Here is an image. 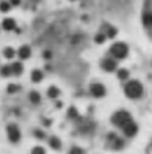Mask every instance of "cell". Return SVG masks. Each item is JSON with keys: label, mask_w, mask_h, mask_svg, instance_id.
<instances>
[{"label": "cell", "mask_w": 152, "mask_h": 154, "mask_svg": "<svg viewBox=\"0 0 152 154\" xmlns=\"http://www.w3.org/2000/svg\"><path fill=\"white\" fill-rule=\"evenodd\" d=\"M43 57H45V58H51V51H50V50H46V51L43 53Z\"/></svg>", "instance_id": "83f0119b"}, {"label": "cell", "mask_w": 152, "mask_h": 154, "mask_svg": "<svg viewBox=\"0 0 152 154\" xmlns=\"http://www.w3.org/2000/svg\"><path fill=\"white\" fill-rule=\"evenodd\" d=\"M4 55H5V58H13L15 50H13L12 48H5L4 49Z\"/></svg>", "instance_id": "ffe728a7"}, {"label": "cell", "mask_w": 152, "mask_h": 154, "mask_svg": "<svg viewBox=\"0 0 152 154\" xmlns=\"http://www.w3.org/2000/svg\"><path fill=\"white\" fill-rule=\"evenodd\" d=\"M123 132H125L126 136H129V137H133V136H135L136 132H138V125L134 121H131L130 124H127L126 127L123 128Z\"/></svg>", "instance_id": "8992f818"}, {"label": "cell", "mask_w": 152, "mask_h": 154, "mask_svg": "<svg viewBox=\"0 0 152 154\" xmlns=\"http://www.w3.org/2000/svg\"><path fill=\"white\" fill-rule=\"evenodd\" d=\"M77 111L75 109V108H70V109H68V116H70L71 119H76L77 117Z\"/></svg>", "instance_id": "cb8c5ba5"}, {"label": "cell", "mask_w": 152, "mask_h": 154, "mask_svg": "<svg viewBox=\"0 0 152 154\" xmlns=\"http://www.w3.org/2000/svg\"><path fill=\"white\" fill-rule=\"evenodd\" d=\"M70 154H84V150L80 149V148H77V146H74V148L71 149Z\"/></svg>", "instance_id": "d4e9b609"}, {"label": "cell", "mask_w": 152, "mask_h": 154, "mask_svg": "<svg viewBox=\"0 0 152 154\" xmlns=\"http://www.w3.org/2000/svg\"><path fill=\"white\" fill-rule=\"evenodd\" d=\"M29 97H30V101L34 103V104H38L41 101V96H39V94H38L37 91H32V92H30V95H29Z\"/></svg>", "instance_id": "2e32d148"}, {"label": "cell", "mask_w": 152, "mask_h": 154, "mask_svg": "<svg viewBox=\"0 0 152 154\" xmlns=\"http://www.w3.org/2000/svg\"><path fill=\"white\" fill-rule=\"evenodd\" d=\"M0 11L1 12H8L9 11V3H7V2L0 3Z\"/></svg>", "instance_id": "7402d4cb"}, {"label": "cell", "mask_w": 152, "mask_h": 154, "mask_svg": "<svg viewBox=\"0 0 152 154\" xmlns=\"http://www.w3.org/2000/svg\"><path fill=\"white\" fill-rule=\"evenodd\" d=\"M15 26H16V23L12 19H5L3 21V28L5 30H12V29H15Z\"/></svg>", "instance_id": "8fae6325"}, {"label": "cell", "mask_w": 152, "mask_h": 154, "mask_svg": "<svg viewBox=\"0 0 152 154\" xmlns=\"http://www.w3.org/2000/svg\"><path fill=\"white\" fill-rule=\"evenodd\" d=\"M105 28H106L105 36H108L109 38L115 37V34H117V29H115V28H113V26H110V25H105Z\"/></svg>", "instance_id": "e0dca14e"}, {"label": "cell", "mask_w": 152, "mask_h": 154, "mask_svg": "<svg viewBox=\"0 0 152 154\" xmlns=\"http://www.w3.org/2000/svg\"><path fill=\"white\" fill-rule=\"evenodd\" d=\"M17 90H19V87H17V86H15V85H9V86H8V92H9V94H12V92H16Z\"/></svg>", "instance_id": "4316f807"}, {"label": "cell", "mask_w": 152, "mask_h": 154, "mask_svg": "<svg viewBox=\"0 0 152 154\" xmlns=\"http://www.w3.org/2000/svg\"><path fill=\"white\" fill-rule=\"evenodd\" d=\"M32 154H46V152H45L43 148H41V146H36V148L32 150Z\"/></svg>", "instance_id": "603a6c76"}, {"label": "cell", "mask_w": 152, "mask_h": 154, "mask_svg": "<svg viewBox=\"0 0 152 154\" xmlns=\"http://www.w3.org/2000/svg\"><path fill=\"white\" fill-rule=\"evenodd\" d=\"M7 133H8V138L9 141L12 142H17L21 137V133H20V129L17 128V125L15 124H9L8 128H7Z\"/></svg>", "instance_id": "277c9868"}, {"label": "cell", "mask_w": 152, "mask_h": 154, "mask_svg": "<svg viewBox=\"0 0 152 154\" xmlns=\"http://www.w3.org/2000/svg\"><path fill=\"white\" fill-rule=\"evenodd\" d=\"M143 24L146 26H152V11H146L142 16Z\"/></svg>", "instance_id": "9c48e42d"}, {"label": "cell", "mask_w": 152, "mask_h": 154, "mask_svg": "<svg viewBox=\"0 0 152 154\" xmlns=\"http://www.w3.org/2000/svg\"><path fill=\"white\" fill-rule=\"evenodd\" d=\"M34 136H36L37 138H39V140H42V138L46 137V134H45L42 131H38V129H36V131H34Z\"/></svg>", "instance_id": "484cf974"}, {"label": "cell", "mask_w": 152, "mask_h": 154, "mask_svg": "<svg viewBox=\"0 0 152 154\" xmlns=\"http://www.w3.org/2000/svg\"><path fill=\"white\" fill-rule=\"evenodd\" d=\"M19 55H20V58H22V59L29 58L30 57V48L28 46V45L21 46L20 48V50H19Z\"/></svg>", "instance_id": "30bf717a"}, {"label": "cell", "mask_w": 152, "mask_h": 154, "mask_svg": "<svg viewBox=\"0 0 152 154\" xmlns=\"http://www.w3.org/2000/svg\"><path fill=\"white\" fill-rule=\"evenodd\" d=\"M125 94L130 99H138L143 94V86L138 80H131L125 86Z\"/></svg>", "instance_id": "6da1fadb"}, {"label": "cell", "mask_w": 152, "mask_h": 154, "mask_svg": "<svg viewBox=\"0 0 152 154\" xmlns=\"http://www.w3.org/2000/svg\"><path fill=\"white\" fill-rule=\"evenodd\" d=\"M0 72H1V75H4V76H9L12 74L11 66H4V67H1L0 69Z\"/></svg>", "instance_id": "d6986e66"}, {"label": "cell", "mask_w": 152, "mask_h": 154, "mask_svg": "<svg viewBox=\"0 0 152 154\" xmlns=\"http://www.w3.org/2000/svg\"><path fill=\"white\" fill-rule=\"evenodd\" d=\"M43 79V72L39 70H33L32 71V80L33 82H41Z\"/></svg>", "instance_id": "7c38bea8"}, {"label": "cell", "mask_w": 152, "mask_h": 154, "mask_svg": "<svg viewBox=\"0 0 152 154\" xmlns=\"http://www.w3.org/2000/svg\"><path fill=\"white\" fill-rule=\"evenodd\" d=\"M108 138H109V141H113V148L114 149H122L123 148V140L115 137L114 133H110Z\"/></svg>", "instance_id": "ba28073f"}, {"label": "cell", "mask_w": 152, "mask_h": 154, "mask_svg": "<svg viewBox=\"0 0 152 154\" xmlns=\"http://www.w3.org/2000/svg\"><path fill=\"white\" fill-rule=\"evenodd\" d=\"M101 66H102L104 70H106V71H113V70H115V67H117V62L114 61V59L106 58L102 61Z\"/></svg>", "instance_id": "52a82bcc"}, {"label": "cell", "mask_w": 152, "mask_h": 154, "mask_svg": "<svg viewBox=\"0 0 152 154\" xmlns=\"http://www.w3.org/2000/svg\"><path fill=\"white\" fill-rule=\"evenodd\" d=\"M11 69H12V72L15 75H20L22 72V65L20 63V62H15V63L11 66Z\"/></svg>", "instance_id": "5bb4252c"}, {"label": "cell", "mask_w": 152, "mask_h": 154, "mask_svg": "<svg viewBox=\"0 0 152 154\" xmlns=\"http://www.w3.org/2000/svg\"><path fill=\"white\" fill-rule=\"evenodd\" d=\"M59 94H60L59 88H57V87H55V86L50 87L49 91H47V95H49L50 97H53V99H55V97H58V96H59Z\"/></svg>", "instance_id": "9a60e30c"}, {"label": "cell", "mask_w": 152, "mask_h": 154, "mask_svg": "<svg viewBox=\"0 0 152 154\" xmlns=\"http://www.w3.org/2000/svg\"><path fill=\"white\" fill-rule=\"evenodd\" d=\"M110 53H112L115 58H125L127 53H129V48H127L126 44H122V42H117L114 44L112 48H110Z\"/></svg>", "instance_id": "3957f363"}, {"label": "cell", "mask_w": 152, "mask_h": 154, "mask_svg": "<svg viewBox=\"0 0 152 154\" xmlns=\"http://www.w3.org/2000/svg\"><path fill=\"white\" fill-rule=\"evenodd\" d=\"M50 146L53 149H55V150H59L60 149V146H62V142H60V140L58 138V137H51V140H50Z\"/></svg>", "instance_id": "4fadbf2b"}, {"label": "cell", "mask_w": 152, "mask_h": 154, "mask_svg": "<svg viewBox=\"0 0 152 154\" xmlns=\"http://www.w3.org/2000/svg\"><path fill=\"white\" fill-rule=\"evenodd\" d=\"M91 94L95 97H102L106 94V90L101 83H93L91 86Z\"/></svg>", "instance_id": "5b68a950"}, {"label": "cell", "mask_w": 152, "mask_h": 154, "mask_svg": "<svg viewBox=\"0 0 152 154\" xmlns=\"http://www.w3.org/2000/svg\"><path fill=\"white\" fill-rule=\"evenodd\" d=\"M117 75H118V78L121 80H126L127 78H129V71H127L126 69H121V70H118Z\"/></svg>", "instance_id": "ac0fdd59"}, {"label": "cell", "mask_w": 152, "mask_h": 154, "mask_svg": "<svg viewBox=\"0 0 152 154\" xmlns=\"http://www.w3.org/2000/svg\"><path fill=\"white\" fill-rule=\"evenodd\" d=\"M105 38H106L105 33H98V34H96L95 41H96V42H97V44H102L104 41H105Z\"/></svg>", "instance_id": "44dd1931"}, {"label": "cell", "mask_w": 152, "mask_h": 154, "mask_svg": "<svg viewBox=\"0 0 152 154\" xmlns=\"http://www.w3.org/2000/svg\"><path fill=\"white\" fill-rule=\"evenodd\" d=\"M131 121H133V119H131V115L127 111H118V112H115L112 117L113 124L122 128V129L125 128L127 124H130Z\"/></svg>", "instance_id": "7a4b0ae2"}]
</instances>
